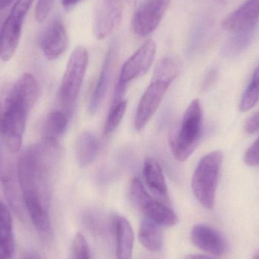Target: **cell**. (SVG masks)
Listing matches in <instances>:
<instances>
[{
	"mask_svg": "<svg viewBox=\"0 0 259 259\" xmlns=\"http://www.w3.org/2000/svg\"><path fill=\"white\" fill-rule=\"evenodd\" d=\"M27 113L17 97L15 83H5L0 91V131L8 149H21Z\"/></svg>",
	"mask_w": 259,
	"mask_h": 259,
	"instance_id": "cell-1",
	"label": "cell"
},
{
	"mask_svg": "<svg viewBox=\"0 0 259 259\" xmlns=\"http://www.w3.org/2000/svg\"><path fill=\"white\" fill-rule=\"evenodd\" d=\"M223 161V154L214 151L202 157L195 170L192 189L199 203L211 209L215 202L216 190Z\"/></svg>",
	"mask_w": 259,
	"mask_h": 259,
	"instance_id": "cell-2",
	"label": "cell"
},
{
	"mask_svg": "<svg viewBox=\"0 0 259 259\" xmlns=\"http://www.w3.org/2000/svg\"><path fill=\"white\" fill-rule=\"evenodd\" d=\"M202 129V106L199 100H194L186 110L181 129L172 143V151L177 160L184 161L191 155L199 144Z\"/></svg>",
	"mask_w": 259,
	"mask_h": 259,
	"instance_id": "cell-3",
	"label": "cell"
},
{
	"mask_svg": "<svg viewBox=\"0 0 259 259\" xmlns=\"http://www.w3.org/2000/svg\"><path fill=\"white\" fill-rule=\"evenodd\" d=\"M88 65V50L83 47H76L68 59L59 88V101L68 112L72 110L77 101Z\"/></svg>",
	"mask_w": 259,
	"mask_h": 259,
	"instance_id": "cell-4",
	"label": "cell"
},
{
	"mask_svg": "<svg viewBox=\"0 0 259 259\" xmlns=\"http://www.w3.org/2000/svg\"><path fill=\"white\" fill-rule=\"evenodd\" d=\"M34 0H17L0 30V57L10 60L18 48L23 22Z\"/></svg>",
	"mask_w": 259,
	"mask_h": 259,
	"instance_id": "cell-5",
	"label": "cell"
},
{
	"mask_svg": "<svg viewBox=\"0 0 259 259\" xmlns=\"http://www.w3.org/2000/svg\"><path fill=\"white\" fill-rule=\"evenodd\" d=\"M130 194L133 202L145 217L161 227H171L178 223L177 214L167 205L153 199L138 178H134L131 182Z\"/></svg>",
	"mask_w": 259,
	"mask_h": 259,
	"instance_id": "cell-6",
	"label": "cell"
},
{
	"mask_svg": "<svg viewBox=\"0 0 259 259\" xmlns=\"http://www.w3.org/2000/svg\"><path fill=\"white\" fill-rule=\"evenodd\" d=\"M171 0H143L134 12L132 27L135 34L146 36L159 25Z\"/></svg>",
	"mask_w": 259,
	"mask_h": 259,
	"instance_id": "cell-7",
	"label": "cell"
},
{
	"mask_svg": "<svg viewBox=\"0 0 259 259\" xmlns=\"http://www.w3.org/2000/svg\"><path fill=\"white\" fill-rule=\"evenodd\" d=\"M156 50L155 41H146L123 65L117 87L126 89L129 82L146 74L153 62Z\"/></svg>",
	"mask_w": 259,
	"mask_h": 259,
	"instance_id": "cell-8",
	"label": "cell"
},
{
	"mask_svg": "<svg viewBox=\"0 0 259 259\" xmlns=\"http://www.w3.org/2000/svg\"><path fill=\"white\" fill-rule=\"evenodd\" d=\"M170 85L161 80H152L148 87L136 112L134 127L137 131H141L148 124L159 107Z\"/></svg>",
	"mask_w": 259,
	"mask_h": 259,
	"instance_id": "cell-9",
	"label": "cell"
},
{
	"mask_svg": "<svg viewBox=\"0 0 259 259\" xmlns=\"http://www.w3.org/2000/svg\"><path fill=\"white\" fill-rule=\"evenodd\" d=\"M124 0H101L96 10L94 35L98 39L109 36L122 18Z\"/></svg>",
	"mask_w": 259,
	"mask_h": 259,
	"instance_id": "cell-10",
	"label": "cell"
},
{
	"mask_svg": "<svg viewBox=\"0 0 259 259\" xmlns=\"http://www.w3.org/2000/svg\"><path fill=\"white\" fill-rule=\"evenodd\" d=\"M258 20L259 0H247L225 17L222 26L227 31L240 33L256 27Z\"/></svg>",
	"mask_w": 259,
	"mask_h": 259,
	"instance_id": "cell-11",
	"label": "cell"
},
{
	"mask_svg": "<svg viewBox=\"0 0 259 259\" xmlns=\"http://www.w3.org/2000/svg\"><path fill=\"white\" fill-rule=\"evenodd\" d=\"M68 34L62 20L56 18L44 33L41 49L49 60H55L63 54L68 47Z\"/></svg>",
	"mask_w": 259,
	"mask_h": 259,
	"instance_id": "cell-12",
	"label": "cell"
},
{
	"mask_svg": "<svg viewBox=\"0 0 259 259\" xmlns=\"http://www.w3.org/2000/svg\"><path fill=\"white\" fill-rule=\"evenodd\" d=\"M191 240L195 246L213 255H224L228 249L226 241L222 235L211 227L197 225L191 231Z\"/></svg>",
	"mask_w": 259,
	"mask_h": 259,
	"instance_id": "cell-13",
	"label": "cell"
},
{
	"mask_svg": "<svg viewBox=\"0 0 259 259\" xmlns=\"http://www.w3.org/2000/svg\"><path fill=\"white\" fill-rule=\"evenodd\" d=\"M116 52L117 42L116 41L114 40L111 44L109 50L106 53L97 85L90 100L89 111L91 113L94 114L98 110L106 95L111 78V74H112V65H113Z\"/></svg>",
	"mask_w": 259,
	"mask_h": 259,
	"instance_id": "cell-14",
	"label": "cell"
},
{
	"mask_svg": "<svg viewBox=\"0 0 259 259\" xmlns=\"http://www.w3.org/2000/svg\"><path fill=\"white\" fill-rule=\"evenodd\" d=\"M116 237L117 259H131L134 248V231L128 221L118 216L114 220Z\"/></svg>",
	"mask_w": 259,
	"mask_h": 259,
	"instance_id": "cell-15",
	"label": "cell"
},
{
	"mask_svg": "<svg viewBox=\"0 0 259 259\" xmlns=\"http://www.w3.org/2000/svg\"><path fill=\"white\" fill-rule=\"evenodd\" d=\"M17 97L21 102L26 112H29L34 107L40 95V89L37 80L32 74H21L16 83H15Z\"/></svg>",
	"mask_w": 259,
	"mask_h": 259,
	"instance_id": "cell-16",
	"label": "cell"
},
{
	"mask_svg": "<svg viewBox=\"0 0 259 259\" xmlns=\"http://www.w3.org/2000/svg\"><path fill=\"white\" fill-rule=\"evenodd\" d=\"M100 141L92 131L82 133L76 143V158L81 167L91 164L98 155Z\"/></svg>",
	"mask_w": 259,
	"mask_h": 259,
	"instance_id": "cell-17",
	"label": "cell"
},
{
	"mask_svg": "<svg viewBox=\"0 0 259 259\" xmlns=\"http://www.w3.org/2000/svg\"><path fill=\"white\" fill-rule=\"evenodd\" d=\"M2 184H3L5 196L11 208L13 209L15 214L18 215L20 219H21L23 222H25L26 219L28 217V214L24 205V197H23L19 183L18 181L17 183L13 177L5 175L2 178Z\"/></svg>",
	"mask_w": 259,
	"mask_h": 259,
	"instance_id": "cell-18",
	"label": "cell"
},
{
	"mask_svg": "<svg viewBox=\"0 0 259 259\" xmlns=\"http://www.w3.org/2000/svg\"><path fill=\"white\" fill-rule=\"evenodd\" d=\"M143 176L150 190L161 197L167 196V187L162 168L153 158H147L143 165Z\"/></svg>",
	"mask_w": 259,
	"mask_h": 259,
	"instance_id": "cell-19",
	"label": "cell"
},
{
	"mask_svg": "<svg viewBox=\"0 0 259 259\" xmlns=\"http://www.w3.org/2000/svg\"><path fill=\"white\" fill-rule=\"evenodd\" d=\"M161 226L145 217L140 225L139 239L140 243L148 250L152 252H159L164 243Z\"/></svg>",
	"mask_w": 259,
	"mask_h": 259,
	"instance_id": "cell-20",
	"label": "cell"
},
{
	"mask_svg": "<svg viewBox=\"0 0 259 259\" xmlns=\"http://www.w3.org/2000/svg\"><path fill=\"white\" fill-rule=\"evenodd\" d=\"M68 114L62 111H54L49 115L44 125L46 141L58 143L59 137L66 131Z\"/></svg>",
	"mask_w": 259,
	"mask_h": 259,
	"instance_id": "cell-21",
	"label": "cell"
},
{
	"mask_svg": "<svg viewBox=\"0 0 259 259\" xmlns=\"http://www.w3.org/2000/svg\"><path fill=\"white\" fill-rule=\"evenodd\" d=\"M0 245L13 255L15 240L12 214L9 208L2 201H0Z\"/></svg>",
	"mask_w": 259,
	"mask_h": 259,
	"instance_id": "cell-22",
	"label": "cell"
},
{
	"mask_svg": "<svg viewBox=\"0 0 259 259\" xmlns=\"http://www.w3.org/2000/svg\"><path fill=\"white\" fill-rule=\"evenodd\" d=\"M255 30L256 27L246 31L233 33L232 36L224 45L222 48V55L226 57H234L241 53L252 42L255 36Z\"/></svg>",
	"mask_w": 259,
	"mask_h": 259,
	"instance_id": "cell-23",
	"label": "cell"
},
{
	"mask_svg": "<svg viewBox=\"0 0 259 259\" xmlns=\"http://www.w3.org/2000/svg\"><path fill=\"white\" fill-rule=\"evenodd\" d=\"M181 64L173 57H165L158 62L154 72L153 80H161L167 83L171 82L179 75Z\"/></svg>",
	"mask_w": 259,
	"mask_h": 259,
	"instance_id": "cell-24",
	"label": "cell"
},
{
	"mask_svg": "<svg viewBox=\"0 0 259 259\" xmlns=\"http://www.w3.org/2000/svg\"><path fill=\"white\" fill-rule=\"evenodd\" d=\"M127 106V102L126 100L112 102V107L105 123L104 134L106 135L112 134L118 127L124 118Z\"/></svg>",
	"mask_w": 259,
	"mask_h": 259,
	"instance_id": "cell-25",
	"label": "cell"
},
{
	"mask_svg": "<svg viewBox=\"0 0 259 259\" xmlns=\"http://www.w3.org/2000/svg\"><path fill=\"white\" fill-rule=\"evenodd\" d=\"M259 100V80L251 79L250 83L242 96L240 110L245 112L251 110Z\"/></svg>",
	"mask_w": 259,
	"mask_h": 259,
	"instance_id": "cell-26",
	"label": "cell"
},
{
	"mask_svg": "<svg viewBox=\"0 0 259 259\" xmlns=\"http://www.w3.org/2000/svg\"><path fill=\"white\" fill-rule=\"evenodd\" d=\"M73 259H92L89 245L83 234H77L72 244Z\"/></svg>",
	"mask_w": 259,
	"mask_h": 259,
	"instance_id": "cell-27",
	"label": "cell"
},
{
	"mask_svg": "<svg viewBox=\"0 0 259 259\" xmlns=\"http://www.w3.org/2000/svg\"><path fill=\"white\" fill-rule=\"evenodd\" d=\"M54 0H38L35 10V18L39 23L42 22L50 15Z\"/></svg>",
	"mask_w": 259,
	"mask_h": 259,
	"instance_id": "cell-28",
	"label": "cell"
},
{
	"mask_svg": "<svg viewBox=\"0 0 259 259\" xmlns=\"http://www.w3.org/2000/svg\"><path fill=\"white\" fill-rule=\"evenodd\" d=\"M244 161L247 165H259V137L246 151Z\"/></svg>",
	"mask_w": 259,
	"mask_h": 259,
	"instance_id": "cell-29",
	"label": "cell"
},
{
	"mask_svg": "<svg viewBox=\"0 0 259 259\" xmlns=\"http://www.w3.org/2000/svg\"><path fill=\"white\" fill-rule=\"evenodd\" d=\"M245 131L249 135L255 134L259 130V111L255 112L246 121L244 126Z\"/></svg>",
	"mask_w": 259,
	"mask_h": 259,
	"instance_id": "cell-30",
	"label": "cell"
},
{
	"mask_svg": "<svg viewBox=\"0 0 259 259\" xmlns=\"http://www.w3.org/2000/svg\"><path fill=\"white\" fill-rule=\"evenodd\" d=\"M216 77H217V71L215 69L211 70L205 77L203 88H208V87L211 86L215 80Z\"/></svg>",
	"mask_w": 259,
	"mask_h": 259,
	"instance_id": "cell-31",
	"label": "cell"
},
{
	"mask_svg": "<svg viewBox=\"0 0 259 259\" xmlns=\"http://www.w3.org/2000/svg\"><path fill=\"white\" fill-rule=\"evenodd\" d=\"M83 0H62V5L65 10H70Z\"/></svg>",
	"mask_w": 259,
	"mask_h": 259,
	"instance_id": "cell-32",
	"label": "cell"
},
{
	"mask_svg": "<svg viewBox=\"0 0 259 259\" xmlns=\"http://www.w3.org/2000/svg\"><path fill=\"white\" fill-rule=\"evenodd\" d=\"M22 259H42L40 255L33 251H29L27 253L24 254Z\"/></svg>",
	"mask_w": 259,
	"mask_h": 259,
	"instance_id": "cell-33",
	"label": "cell"
},
{
	"mask_svg": "<svg viewBox=\"0 0 259 259\" xmlns=\"http://www.w3.org/2000/svg\"><path fill=\"white\" fill-rule=\"evenodd\" d=\"M185 259H214L205 255H189Z\"/></svg>",
	"mask_w": 259,
	"mask_h": 259,
	"instance_id": "cell-34",
	"label": "cell"
},
{
	"mask_svg": "<svg viewBox=\"0 0 259 259\" xmlns=\"http://www.w3.org/2000/svg\"><path fill=\"white\" fill-rule=\"evenodd\" d=\"M13 1L14 0H0V11L7 8Z\"/></svg>",
	"mask_w": 259,
	"mask_h": 259,
	"instance_id": "cell-35",
	"label": "cell"
},
{
	"mask_svg": "<svg viewBox=\"0 0 259 259\" xmlns=\"http://www.w3.org/2000/svg\"><path fill=\"white\" fill-rule=\"evenodd\" d=\"M216 1H217L218 3H221V4L225 5V3H227V1H228V0H216Z\"/></svg>",
	"mask_w": 259,
	"mask_h": 259,
	"instance_id": "cell-36",
	"label": "cell"
},
{
	"mask_svg": "<svg viewBox=\"0 0 259 259\" xmlns=\"http://www.w3.org/2000/svg\"><path fill=\"white\" fill-rule=\"evenodd\" d=\"M253 259H259V250L255 254V255H254Z\"/></svg>",
	"mask_w": 259,
	"mask_h": 259,
	"instance_id": "cell-37",
	"label": "cell"
},
{
	"mask_svg": "<svg viewBox=\"0 0 259 259\" xmlns=\"http://www.w3.org/2000/svg\"><path fill=\"white\" fill-rule=\"evenodd\" d=\"M0 259H6V258H5L4 257H3V256H2L1 255H0Z\"/></svg>",
	"mask_w": 259,
	"mask_h": 259,
	"instance_id": "cell-38",
	"label": "cell"
}]
</instances>
